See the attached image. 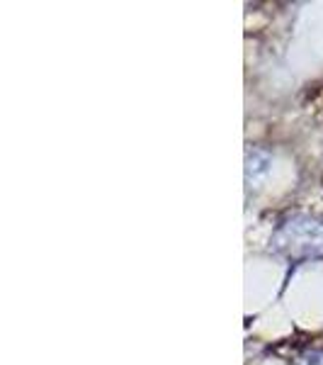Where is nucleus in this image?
Wrapping results in <instances>:
<instances>
[{
  "mask_svg": "<svg viewBox=\"0 0 323 365\" xmlns=\"http://www.w3.org/2000/svg\"><path fill=\"white\" fill-rule=\"evenodd\" d=\"M275 241L292 258L316 256V253H323V225L307 215H297L280 227Z\"/></svg>",
  "mask_w": 323,
  "mask_h": 365,
  "instance_id": "f257e3e1",
  "label": "nucleus"
},
{
  "mask_svg": "<svg viewBox=\"0 0 323 365\" xmlns=\"http://www.w3.org/2000/svg\"><path fill=\"white\" fill-rule=\"evenodd\" d=\"M299 365H323V351H311L302 358Z\"/></svg>",
  "mask_w": 323,
  "mask_h": 365,
  "instance_id": "f03ea898",
  "label": "nucleus"
}]
</instances>
